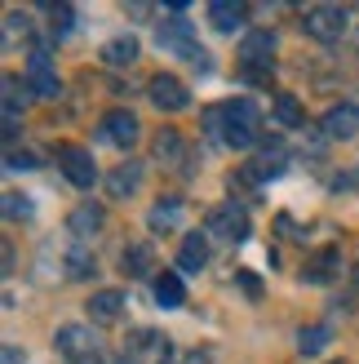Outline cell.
<instances>
[{"mask_svg": "<svg viewBox=\"0 0 359 364\" xmlns=\"http://www.w3.org/2000/svg\"><path fill=\"white\" fill-rule=\"evenodd\" d=\"M204 124L231 151H253L262 142V112H258V102H248V98H231L222 107H213L204 116Z\"/></svg>", "mask_w": 359, "mask_h": 364, "instance_id": "obj_1", "label": "cell"}, {"mask_svg": "<svg viewBox=\"0 0 359 364\" xmlns=\"http://www.w3.org/2000/svg\"><path fill=\"white\" fill-rule=\"evenodd\" d=\"M53 351L62 364H106V342L94 324H62L53 333Z\"/></svg>", "mask_w": 359, "mask_h": 364, "instance_id": "obj_2", "label": "cell"}, {"mask_svg": "<svg viewBox=\"0 0 359 364\" xmlns=\"http://www.w3.org/2000/svg\"><path fill=\"white\" fill-rule=\"evenodd\" d=\"M155 49L160 53H173V58H187L200 76H209L213 71V58H209V49H200V41H195V31L182 23V18H173V23H165L155 31Z\"/></svg>", "mask_w": 359, "mask_h": 364, "instance_id": "obj_3", "label": "cell"}, {"mask_svg": "<svg viewBox=\"0 0 359 364\" xmlns=\"http://www.w3.org/2000/svg\"><path fill=\"white\" fill-rule=\"evenodd\" d=\"M302 27H306V36L315 45H342L346 31H350V14L342 5H311L306 14H302Z\"/></svg>", "mask_w": 359, "mask_h": 364, "instance_id": "obj_4", "label": "cell"}, {"mask_svg": "<svg viewBox=\"0 0 359 364\" xmlns=\"http://www.w3.org/2000/svg\"><path fill=\"white\" fill-rule=\"evenodd\" d=\"M275 63V31H266V27H248L240 36V67H244V76L248 80H271V67Z\"/></svg>", "mask_w": 359, "mask_h": 364, "instance_id": "obj_5", "label": "cell"}, {"mask_svg": "<svg viewBox=\"0 0 359 364\" xmlns=\"http://www.w3.org/2000/svg\"><path fill=\"white\" fill-rule=\"evenodd\" d=\"M204 231H209V240H222V245H244L248 240V231H253V218H248L244 205H213L209 218H204Z\"/></svg>", "mask_w": 359, "mask_h": 364, "instance_id": "obj_6", "label": "cell"}, {"mask_svg": "<svg viewBox=\"0 0 359 364\" xmlns=\"http://www.w3.org/2000/svg\"><path fill=\"white\" fill-rule=\"evenodd\" d=\"M58 67L49 63V45L31 41V58H27V94L35 98H58Z\"/></svg>", "mask_w": 359, "mask_h": 364, "instance_id": "obj_7", "label": "cell"}, {"mask_svg": "<svg viewBox=\"0 0 359 364\" xmlns=\"http://www.w3.org/2000/svg\"><path fill=\"white\" fill-rule=\"evenodd\" d=\"M138 134H142V124H138L133 112H124V107H116V112H106V116L98 120V138L106 142V147L129 151L133 142H138Z\"/></svg>", "mask_w": 359, "mask_h": 364, "instance_id": "obj_8", "label": "cell"}, {"mask_svg": "<svg viewBox=\"0 0 359 364\" xmlns=\"http://www.w3.org/2000/svg\"><path fill=\"white\" fill-rule=\"evenodd\" d=\"M147 98H151V107H160V112H187V107H191V89L177 76H169V71H160V76L147 80Z\"/></svg>", "mask_w": 359, "mask_h": 364, "instance_id": "obj_9", "label": "cell"}, {"mask_svg": "<svg viewBox=\"0 0 359 364\" xmlns=\"http://www.w3.org/2000/svg\"><path fill=\"white\" fill-rule=\"evenodd\" d=\"M58 169L67 173L71 187H80V191H89L102 178L98 165H94V151H84V147H58Z\"/></svg>", "mask_w": 359, "mask_h": 364, "instance_id": "obj_10", "label": "cell"}, {"mask_svg": "<svg viewBox=\"0 0 359 364\" xmlns=\"http://www.w3.org/2000/svg\"><path fill=\"white\" fill-rule=\"evenodd\" d=\"M319 134H324L328 142H350L359 138V107L355 102H333L324 120H319Z\"/></svg>", "mask_w": 359, "mask_h": 364, "instance_id": "obj_11", "label": "cell"}, {"mask_svg": "<svg viewBox=\"0 0 359 364\" xmlns=\"http://www.w3.org/2000/svg\"><path fill=\"white\" fill-rule=\"evenodd\" d=\"M102 187L111 200H133L142 191V165L138 160H124V165H116L111 173H102Z\"/></svg>", "mask_w": 359, "mask_h": 364, "instance_id": "obj_12", "label": "cell"}, {"mask_svg": "<svg viewBox=\"0 0 359 364\" xmlns=\"http://www.w3.org/2000/svg\"><path fill=\"white\" fill-rule=\"evenodd\" d=\"M284 169H289V151H284L280 142H271V147H262V156L253 165H244L240 173L248 182H275V178H284Z\"/></svg>", "mask_w": 359, "mask_h": 364, "instance_id": "obj_13", "label": "cell"}, {"mask_svg": "<svg viewBox=\"0 0 359 364\" xmlns=\"http://www.w3.org/2000/svg\"><path fill=\"white\" fill-rule=\"evenodd\" d=\"M244 23H248V5H240V0H213L209 5V27L218 36H236L244 31Z\"/></svg>", "mask_w": 359, "mask_h": 364, "instance_id": "obj_14", "label": "cell"}, {"mask_svg": "<svg viewBox=\"0 0 359 364\" xmlns=\"http://www.w3.org/2000/svg\"><path fill=\"white\" fill-rule=\"evenodd\" d=\"M182 218H187V205L177 196H160L155 205H151V213H147V227L155 231V235H173L177 227H182Z\"/></svg>", "mask_w": 359, "mask_h": 364, "instance_id": "obj_15", "label": "cell"}, {"mask_svg": "<svg viewBox=\"0 0 359 364\" xmlns=\"http://www.w3.org/2000/svg\"><path fill=\"white\" fill-rule=\"evenodd\" d=\"M151 160L165 165V169H182L187 165V138L177 129H160L155 142H151Z\"/></svg>", "mask_w": 359, "mask_h": 364, "instance_id": "obj_16", "label": "cell"}, {"mask_svg": "<svg viewBox=\"0 0 359 364\" xmlns=\"http://www.w3.org/2000/svg\"><path fill=\"white\" fill-rule=\"evenodd\" d=\"M337 271H342V249H319L315 258L302 267V280H311V284H333V280H342L337 276Z\"/></svg>", "mask_w": 359, "mask_h": 364, "instance_id": "obj_17", "label": "cell"}, {"mask_svg": "<svg viewBox=\"0 0 359 364\" xmlns=\"http://www.w3.org/2000/svg\"><path fill=\"white\" fill-rule=\"evenodd\" d=\"M209 267V231H191L177 245V271H204Z\"/></svg>", "mask_w": 359, "mask_h": 364, "instance_id": "obj_18", "label": "cell"}, {"mask_svg": "<svg viewBox=\"0 0 359 364\" xmlns=\"http://www.w3.org/2000/svg\"><path fill=\"white\" fill-rule=\"evenodd\" d=\"M84 311L94 316V324H116L124 316V294L120 289H98V294L84 302Z\"/></svg>", "mask_w": 359, "mask_h": 364, "instance_id": "obj_19", "label": "cell"}, {"mask_svg": "<svg viewBox=\"0 0 359 364\" xmlns=\"http://www.w3.org/2000/svg\"><path fill=\"white\" fill-rule=\"evenodd\" d=\"M62 271H67V280H94L98 276V258H94V249L89 245H67L62 253Z\"/></svg>", "mask_w": 359, "mask_h": 364, "instance_id": "obj_20", "label": "cell"}, {"mask_svg": "<svg viewBox=\"0 0 359 364\" xmlns=\"http://www.w3.org/2000/svg\"><path fill=\"white\" fill-rule=\"evenodd\" d=\"M120 267H124V276H129V280H147L151 271H155V245H142V240L129 245V249L120 253Z\"/></svg>", "mask_w": 359, "mask_h": 364, "instance_id": "obj_21", "label": "cell"}, {"mask_svg": "<svg viewBox=\"0 0 359 364\" xmlns=\"http://www.w3.org/2000/svg\"><path fill=\"white\" fill-rule=\"evenodd\" d=\"M102 223H106L102 205H76V209L67 213V231L76 235V240H84V235H98V231H102Z\"/></svg>", "mask_w": 359, "mask_h": 364, "instance_id": "obj_22", "label": "cell"}, {"mask_svg": "<svg viewBox=\"0 0 359 364\" xmlns=\"http://www.w3.org/2000/svg\"><path fill=\"white\" fill-rule=\"evenodd\" d=\"M328 342H333V324H306V329L297 333V355L315 360V355H324Z\"/></svg>", "mask_w": 359, "mask_h": 364, "instance_id": "obj_23", "label": "cell"}, {"mask_svg": "<svg viewBox=\"0 0 359 364\" xmlns=\"http://www.w3.org/2000/svg\"><path fill=\"white\" fill-rule=\"evenodd\" d=\"M151 298H155L160 306H182V302H187V289H182V280H177L173 271H165V276L151 280Z\"/></svg>", "mask_w": 359, "mask_h": 364, "instance_id": "obj_24", "label": "cell"}, {"mask_svg": "<svg viewBox=\"0 0 359 364\" xmlns=\"http://www.w3.org/2000/svg\"><path fill=\"white\" fill-rule=\"evenodd\" d=\"M133 58H138V41H133L129 31L116 36L111 45H102V63H106V67H129Z\"/></svg>", "mask_w": 359, "mask_h": 364, "instance_id": "obj_25", "label": "cell"}, {"mask_svg": "<svg viewBox=\"0 0 359 364\" xmlns=\"http://www.w3.org/2000/svg\"><path fill=\"white\" fill-rule=\"evenodd\" d=\"M275 120L284 124V129H297V124H306V112H302V102L293 94H280L275 98Z\"/></svg>", "mask_w": 359, "mask_h": 364, "instance_id": "obj_26", "label": "cell"}, {"mask_svg": "<svg viewBox=\"0 0 359 364\" xmlns=\"http://www.w3.org/2000/svg\"><path fill=\"white\" fill-rule=\"evenodd\" d=\"M45 14H49V23H53V36H49V41H62V36L71 31V18H76V14H71V5H40Z\"/></svg>", "mask_w": 359, "mask_h": 364, "instance_id": "obj_27", "label": "cell"}, {"mask_svg": "<svg viewBox=\"0 0 359 364\" xmlns=\"http://www.w3.org/2000/svg\"><path fill=\"white\" fill-rule=\"evenodd\" d=\"M35 209H31V196H18V191H5V218L9 223H27Z\"/></svg>", "mask_w": 359, "mask_h": 364, "instance_id": "obj_28", "label": "cell"}, {"mask_svg": "<svg viewBox=\"0 0 359 364\" xmlns=\"http://www.w3.org/2000/svg\"><path fill=\"white\" fill-rule=\"evenodd\" d=\"M5 169H9V173H18V169H35V156H31V151H13V147H9V151H5Z\"/></svg>", "mask_w": 359, "mask_h": 364, "instance_id": "obj_29", "label": "cell"}, {"mask_svg": "<svg viewBox=\"0 0 359 364\" xmlns=\"http://www.w3.org/2000/svg\"><path fill=\"white\" fill-rule=\"evenodd\" d=\"M0 360H5V364H27L23 347H13V342H5V351H0Z\"/></svg>", "mask_w": 359, "mask_h": 364, "instance_id": "obj_30", "label": "cell"}, {"mask_svg": "<svg viewBox=\"0 0 359 364\" xmlns=\"http://www.w3.org/2000/svg\"><path fill=\"white\" fill-rule=\"evenodd\" d=\"M350 289H355V298H359V262H355V271H350Z\"/></svg>", "mask_w": 359, "mask_h": 364, "instance_id": "obj_31", "label": "cell"}, {"mask_svg": "<svg viewBox=\"0 0 359 364\" xmlns=\"http://www.w3.org/2000/svg\"><path fill=\"white\" fill-rule=\"evenodd\" d=\"M155 364H177V360H173V355H165V360H155Z\"/></svg>", "mask_w": 359, "mask_h": 364, "instance_id": "obj_32", "label": "cell"}, {"mask_svg": "<svg viewBox=\"0 0 359 364\" xmlns=\"http://www.w3.org/2000/svg\"><path fill=\"white\" fill-rule=\"evenodd\" d=\"M355 45H359V36H355Z\"/></svg>", "mask_w": 359, "mask_h": 364, "instance_id": "obj_33", "label": "cell"}]
</instances>
